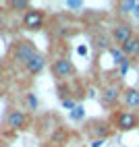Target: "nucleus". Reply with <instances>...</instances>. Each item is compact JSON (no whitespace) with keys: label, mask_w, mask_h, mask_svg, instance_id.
<instances>
[{"label":"nucleus","mask_w":139,"mask_h":147,"mask_svg":"<svg viewBox=\"0 0 139 147\" xmlns=\"http://www.w3.org/2000/svg\"><path fill=\"white\" fill-rule=\"evenodd\" d=\"M35 54H37L35 44L29 42V40H19V42H15V46H13V60H15L17 64H21V66H25Z\"/></svg>","instance_id":"f257e3e1"},{"label":"nucleus","mask_w":139,"mask_h":147,"mask_svg":"<svg viewBox=\"0 0 139 147\" xmlns=\"http://www.w3.org/2000/svg\"><path fill=\"white\" fill-rule=\"evenodd\" d=\"M23 27L29 29V31H39L46 23V13L39 11V8H29V11L23 13Z\"/></svg>","instance_id":"f03ea898"},{"label":"nucleus","mask_w":139,"mask_h":147,"mask_svg":"<svg viewBox=\"0 0 139 147\" xmlns=\"http://www.w3.org/2000/svg\"><path fill=\"white\" fill-rule=\"evenodd\" d=\"M114 126L118 131H123V133L133 131V129L139 126V118H137V114L131 112V110H121V112L114 114Z\"/></svg>","instance_id":"7ed1b4c3"},{"label":"nucleus","mask_w":139,"mask_h":147,"mask_svg":"<svg viewBox=\"0 0 139 147\" xmlns=\"http://www.w3.org/2000/svg\"><path fill=\"white\" fill-rule=\"evenodd\" d=\"M50 71H52V77H56L58 81H66L75 75V64L68 58H56L50 66Z\"/></svg>","instance_id":"20e7f679"},{"label":"nucleus","mask_w":139,"mask_h":147,"mask_svg":"<svg viewBox=\"0 0 139 147\" xmlns=\"http://www.w3.org/2000/svg\"><path fill=\"white\" fill-rule=\"evenodd\" d=\"M29 124V116L23 110H8L6 114V126L11 131H23Z\"/></svg>","instance_id":"39448f33"},{"label":"nucleus","mask_w":139,"mask_h":147,"mask_svg":"<svg viewBox=\"0 0 139 147\" xmlns=\"http://www.w3.org/2000/svg\"><path fill=\"white\" fill-rule=\"evenodd\" d=\"M85 131H87V135L92 137V139H106V137L112 133L110 124L104 122V120H92V122H87Z\"/></svg>","instance_id":"423d86ee"},{"label":"nucleus","mask_w":139,"mask_h":147,"mask_svg":"<svg viewBox=\"0 0 139 147\" xmlns=\"http://www.w3.org/2000/svg\"><path fill=\"white\" fill-rule=\"evenodd\" d=\"M133 35H135V33H133V27L129 25V23H118V25L112 29V40L116 42V48H123Z\"/></svg>","instance_id":"0eeeda50"},{"label":"nucleus","mask_w":139,"mask_h":147,"mask_svg":"<svg viewBox=\"0 0 139 147\" xmlns=\"http://www.w3.org/2000/svg\"><path fill=\"white\" fill-rule=\"evenodd\" d=\"M121 100H123L125 108H129L131 112L139 110V89H135V87H127V89H123Z\"/></svg>","instance_id":"6e6552de"},{"label":"nucleus","mask_w":139,"mask_h":147,"mask_svg":"<svg viewBox=\"0 0 139 147\" xmlns=\"http://www.w3.org/2000/svg\"><path fill=\"white\" fill-rule=\"evenodd\" d=\"M121 95H123V89L118 85H108V87H104V91H102V104L104 106H114L118 100H121Z\"/></svg>","instance_id":"1a4fd4ad"},{"label":"nucleus","mask_w":139,"mask_h":147,"mask_svg":"<svg viewBox=\"0 0 139 147\" xmlns=\"http://www.w3.org/2000/svg\"><path fill=\"white\" fill-rule=\"evenodd\" d=\"M44 66H46V56H44L42 52H37L31 60L25 64V71H27L29 75H39V73L44 71Z\"/></svg>","instance_id":"9d476101"},{"label":"nucleus","mask_w":139,"mask_h":147,"mask_svg":"<svg viewBox=\"0 0 139 147\" xmlns=\"http://www.w3.org/2000/svg\"><path fill=\"white\" fill-rule=\"evenodd\" d=\"M121 50H123V54L127 58H137L139 56V35H133L131 40L121 48Z\"/></svg>","instance_id":"9b49d317"},{"label":"nucleus","mask_w":139,"mask_h":147,"mask_svg":"<svg viewBox=\"0 0 139 147\" xmlns=\"http://www.w3.org/2000/svg\"><path fill=\"white\" fill-rule=\"evenodd\" d=\"M8 8H13L17 13H25V11L31 8V4H29L27 0H11V2H8Z\"/></svg>","instance_id":"f8f14e48"},{"label":"nucleus","mask_w":139,"mask_h":147,"mask_svg":"<svg viewBox=\"0 0 139 147\" xmlns=\"http://www.w3.org/2000/svg\"><path fill=\"white\" fill-rule=\"evenodd\" d=\"M108 52H110V56L114 58V64H116V66H118V64H121V62L125 60V58H127V56L123 54V50H121V48H110Z\"/></svg>","instance_id":"ddd939ff"},{"label":"nucleus","mask_w":139,"mask_h":147,"mask_svg":"<svg viewBox=\"0 0 139 147\" xmlns=\"http://www.w3.org/2000/svg\"><path fill=\"white\" fill-rule=\"evenodd\" d=\"M94 42H96V46L100 48V50H110V46H108V42H110V40H108L106 35H96Z\"/></svg>","instance_id":"4468645a"},{"label":"nucleus","mask_w":139,"mask_h":147,"mask_svg":"<svg viewBox=\"0 0 139 147\" xmlns=\"http://www.w3.org/2000/svg\"><path fill=\"white\" fill-rule=\"evenodd\" d=\"M25 104H27L29 110H37V97H35L33 93H27V95H25Z\"/></svg>","instance_id":"2eb2a0df"},{"label":"nucleus","mask_w":139,"mask_h":147,"mask_svg":"<svg viewBox=\"0 0 139 147\" xmlns=\"http://www.w3.org/2000/svg\"><path fill=\"white\" fill-rule=\"evenodd\" d=\"M85 116V108L83 106H75V110H71V118L73 120H81Z\"/></svg>","instance_id":"dca6fc26"},{"label":"nucleus","mask_w":139,"mask_h":147,"mask_svg":"<svg viewBox=\"0 0 139 147\" xmlns=\"http://www.w3.org/2000/svg\"><path fill=\"white\" fill-rule=\"evenodd\" d=\"M129 68H131V60H129V58H125V60L118 64V75L121 77H125L127 73H129Z\"/></svg>","instance_id":"f3484780"},{"label":"nucleus","mask_w":139,"mask_h":147,"mask_svg":"<svg viewBox=\"0 0 139 147\" xmlns=\"http://www.w3.org/2000/svg\"><path fill=\"white\" fill-rule=\"evenodd\" d=\"M118 8H121V13H131L133 8H135V2H133V0H127V2L118 4Z\"/></svg>","instance_id":"a211bd4d"},{"label":"nucleus","mask_w":139,"mask_h":147,"mask_svg":"<svg viewBox=\"0 0 139 147\" xmlns=\"http://www.w3.org/2000/svg\"><path fill=\"white\" fill-rule=\"evenodd\" d=\"M66 6H68V8H81V6H83V2H81V0H68Z\"/></svg>","instance_id":"6ab92c4d"},{"label":"nucleus","mask_w":139,"mask_h":147,"mask_svg":"<svg viewBox=\"0 0 139 147\" xmlns=\"http://www.w3.org/2000/svg\"><path fill=\"white\" fill-rule=\"evenodd\" d=\"M62 108H66V110H75V102L73 100H62Z\"/></svg>","instance_id":"aec40b11"},{"label":"nucleus","mask_w":139,"mask_h":147,"mask_svg":"<svg viewBox=\"0 0 139 147\" xmlns=\"http://www.w3.org/2000/svg\"><path fill=\"white\" fill-rule=\"evenodd\" d=\"M104 139H92V143H89V147H102Z\"/></svg>","instance_id":"412c9836"},{"label":"nucleus","mask_w":139,"mask_h":147,"mask_svg":"<svg viewBox=\"0 0 139 147\" xmlns=\"http://www.w3.org/2000/svg\"><path fill=\"white\" fill-rule=\"evenodd\" d=\"M133 13H135V17H139V2H135V8H133Z\"/></svg>","instance_id":"4be33fe9"},{"label":"nucleus","mask_w":139,"mask_h":147,"mask_svg":"<svg viewBox=\"0 0 139 147\" xmlns=\"http://www.w3.org/2000/svg\"><path fill=\"white\" fill-rule=\"evenodd\" d=\"M0 147H8V145H6V143H0Z\"/></svg>","instance_id":"5701e85b"},{"label":"nucleus","mask_w":139,"mask_h":147,"mask_svg":"<svg viewBox=\"0 0 139 147\" xmlns=\"http://www.w3.org/2000/svg\"><path fill=\"white\" fill-rule=\"evenodd\" d=\"M0 64H2V58H0Z\"/></svg>","instance_id":"b1692460"}]
</instances>
